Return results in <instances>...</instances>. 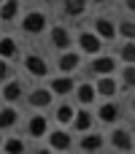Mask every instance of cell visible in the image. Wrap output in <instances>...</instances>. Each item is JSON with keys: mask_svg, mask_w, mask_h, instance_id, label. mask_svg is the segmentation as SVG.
Wrapping results in <instances>:
<instances>
[{"mask_svg": "<svg viewBox=\"0 0 135 154\" xmlns=\"http://www.w3.org/2000/svg\"><path fill=\"white\" fill-rule=\"evenodd\" d=\"M46 27H49V19H46L43 11H27L24 19H22V30L27 35H41Z\"/></svg>", "mask_w": 135, "mask_h": 154, "instance_id": "1", "label": "cell"}, {"mask_svg": "<svg viewBox=\"0 0 135 154\" xmlns=\"http://www.w3.org/2000/svg\"><path fill=\"white\" fill-rule=\"evenodd\" d=\"M78 49L84 51V54H100L103 51V38L95 32V30H84L81 35H78Z\"/></svg>", "mask_w": 135, "mask_h": 154, "instance_id": "2", "label": "cell"}, {"mask_svg": "<svg viewBox=\"0 0 135 154\" xmlns=\"http://www.w3.org/2000/svg\"><path fill=\"white\" fill-rule=\"evenodd\" d=\"M49 41H51V46L54 49H70L73 46V35H70V30L68 27H62V24H54L51 30H49Z\"/></svg>", "mask_w": 135, "mask_h": 154, "instance_id": "3", "label": "cell"}, {"mask_svg": "<svg viewBox=\"0 0 135 154\" xmlns=\"http://www.w3.org/2000/svg\"><path fill=\"white\" fill-rule=\"evenodd\" d=\"M51 103H54V92L49 87H38V89H32L27 95V106L30 108H49Z\"/></svg>", "mask_w": 135, "mask_h": 154, "instance_id": "4", "label": "cell"}, {"mask_svg": "<svg viewBox=\"0 0 135 154\" xmlns=\"http://www.w3.org/2000/svg\"><path fill=\"white\" fill-rule=\"evenodd\" d=\"M111 149H116V152H133L135 149L133 133L124 130V127H116V130L111 133Z\"/></svg>", "mask_w": 135, "mask_h": 154, "instance_id": "5", "label": "cell"}, {"mask_svg": "<svg viewBox=\"0 0 135 154\" xmlns=\"http://www.w3.org/2000/svg\"><path fill=\"white\" fill-rule=\"evenodd\" d=\"M24 70L32 79H43V76H49V62L43 57H38V54H27L24 57Z\"/></svg>", "mask_w": 135, "mask_h": 154, "instance_id": "6", "label": "cell"}, {"mask_svg": "<svg viewBox=\"0 0 135 154\" xmlns=\"http://www.w3.org/2000/svg\"><path fill=\"white\" fill-rule=\"evenodd\" d=\"M89 70H92V73H97V76L114 73V70H116V60H114V57H106V54H92Z\"/></svg>", "mask_w": 135, "mask_h": 154, "instance_id": "7", "label": "cell"}, {"mask_svg": "<svg viewBox=\"0 0 135 154\" xmlns=\"http://www.w3.org/2000/svg\"><path fill=\"white\" fill-rule=\"evenodd\" d=\"M78 65H81V54H76V51H70V49H62V54H60V60H57V68H60L62 73H76Z\"/></svg>", "mask_w": 135, "mask_h": 154, "instance_id": "8", "label": "cell"}, {"mask_svg": "<svg viewBox=\"0 0 135 154\" xmlns=\"http://www.w3.org/2000/svg\"><path fill=\"white\" fill-rule=\"evenodd\" d=\"M73 87H76V81H73V76H70V73H62V76H57V79H51V81H49V89H51L54 95H60V97L70 95V92H73Z\"/></svg>", "mask_w": 135, "mask_h": 154, "instance_id": "9", "label": "cell"}, {"mask_svg": "<svg viewBox=\"0 0 135 154\" xmlns=\"http://www.w3.org/2000/svg\"><path fill=\"white\" fill-rule=\"evenodd\" d=\"M119 116H122V108H119V103H114L111 97L97 108V119L100 122H106V125H114V122H119Z\"/></svg>", "mask_w": 135, "mask_h": 154, "instance_id": "10", "label": "cell"}, {"mask_svg": "<svg viewBox=\"0 0 135 154\" xmlns=\"http://www.w3.org/2000/svg\"><path fill=\"white\" fill-rule=\"evenodd\" d=\"M46 133H49V119L43 114H32L27 119V135L30 138H43Z\"/></svg>", "mask_w": 135, "mask_h": 154, "instance_id": "11", "label": "cell"}, {"mask_svg": "<svg viewBox=\"0 0 135 154\" xmlns=\"http://www.w3.org/2000/svg\"><path fill=\"white\" fill-rule=\"evenodd\" d=\"M95 92H97V95H103V97H114V95L119 92V81L114 79V73L100 76V79H97V84H95Z\"/></svg>", "mask_w": 135, "mask_h": 154, "instance_id": "12", "label": "cell"}, {"mask_svg": "<svg viewBox=\"0 0 135 154\" xmlns=\"http://www.w3.org/2000/svg\"><path fill=\"white\" fill-rule=\"evenodd\" d=\"M73 95H76V100H78L81 106H92L95 97H97L92 81H81V84H76V87H73Z\"/></svg>", "mask_w": 135, "mask_h": 154, "instance_id": "13", "label": "cell"}, {"mask_svg": "<svg viewBox=\"0 0 135 154\" xmlns=\"http://www.w3.org/2000/svg\"><path fill=\"white\" fill-rule=\"evenodd\" d=\"M46 135H49V149H54V152H68L73 146V138L65 130H54V133H46Z\"/></svg>", "mask_w": 135, "mask_h": 154, "instance_id": "14", "label": "cell"}, {"mask_svg": "<svg viewBox=\"0 0 135 154\" xmlns=\"http://www.w3.org/2000/svg\"><path fill=\"white\" fill-rule=\"evenodd\" d=\"M92 30H95L103 41H114V38H116V24H114L111 19H106V16H97V19L92 22Z\"/></svg>", "mask_w": 135, "mask_h": 154, "instance_id": "15", "label": "cell"}, {"mask_svg": "<svg viewBox=\"0 0 135 154\" xmlns=\"http://www.w3.org/2000/svg\"><path fill=\"white\" fill-rule=\"evenodd\" d=\"M22 92H24V89H22V81H16L14 76H11L8 81H3L0 95H3V100H5V103H16V100L22 97Z\"/></svg>", "mask_w": 135, "mask_h": 154, "instance_id": "16", "label": "cell"}, {"mask_svg": "<svg viewBox=\"0 0 135 154\" xmlns=\"http://www.w3.org/2000/svg\"><path fill=\"white\" fill-rule=\"evenodd\" d=\"M78 146H81L84 152H100V149L106 146V138H103L100 133H95V130L89 127V130H87V135L81 138V143H78Z\"/></svg>", "mask_w": 135, "mask_h": 154, "instance_id": "17", "label": "cell"}, {"mask_svg": "<svg viewBox=\"0 0 135 154\" xmlns=\"http://www.w3.org/2000/svg\"><path fill=\"white\" fill-rule=\"evenodd\" d=\"M92 111H87V108H81V111H73V119H70V125H73V130H78V133H87L89 127H92Z\"/></svg>", "mask_w": 135, "mask_h": 154, "instance_id": "18", "label": "cell"}, {"mask_svg": "<svg viewBox=\"0 0 135 154\" xmlns=\"http://www.w3.org/2000/svg\"><path fill=\"white\" fill-rule=\"evenodd\" d=\"M16 122H19V111H16L14 106H3V108H0V133H3V130H11Z\"/></svg>", "mask_w": 135, "mask_h": 154, "instance_id": "19", "label": "cell"}, {"mask_svg": "<svg viewBox=\"0 0 135 154\" xmlns=\"http://www.w3.org/2000/svg\"><path fill=\"white\" fill-rule=\"evenodd\" d=\"M19 14V0H3L0 3V22H14Z\"/></svg>", "mask_w": 135, "mask_h": 154, "instance_id": "20", "label": "cell"}, {"mask_svg": "<svg viewBox=\"0 0 135 154\" xmlns=\"http://www.w3.org/2000/svg\"><path fill=\"white\" fill-rule=\"evenodd\" d=\"M16 54H19L16 41H14L11 35H3V38H0V57H3V60H14Z\"/></svg>", "mask_w": 135, "mask_h": 154, "instance_id": "21", "label": "cell"}, {"mask_svg": "<svg viewBox=\"0 0 135 154\" xmlns=\"http://www.w3.org/2000/svg\"><path fill=\"white\" fill-rule=\"evenodd\" d=\"M62 11H65V16H81L87 11V0H65Z\"/></svg>", "mask_w": 135, "mask_h": 154, "instance_id": "22", "label": "cell"}, {"mask_svg": "<svg viewBox=\"0 0 135 154\" xmlns=\"http://www.w3.org/2000/svg\"><path fill=\"white\" fill-rule=\"evenodd\" d=\"M73 111H76V108H73L70 103H60L54 116H57V122H60V125H70V119H73Z\"/></svg>", "mask_w": 135, "mask_h": 154, "instance_id": "23", "label": "cell"}, {"mask_svg": "<svg viewBox=\"0 0 135 154\" xmlns=\"http://www.w3.org/2000/svg\"><path fill=\"white\" fill-rule=\"evenodd\" d=\"M122 84L127 89L135 87V62H124V68H122Z\"/></svg>", "mask_w": 135, "mask_h": 154, "instance_id": "24", "label": "cell"}, {"mask_svg": "<svg viewBox=\"0 0 135 154\" xmlns=\"http://www.w3.org/2000/svg\"><path fill=\"white\" fill-rule=\"evenodd\" d=\"M116 35H124L127 41H133L135 38V22H130V19L119 22V24H116Z\"/></svg>", "mask_w": 135, "mask_h": 154, "instance_id": "25", "label": "cell"}, {"mask_svg": "<svg viewBox=\"0 0 135 154\" xmlns=\"http://www.w3.org/2000/svg\"><path fill=\"white\" fill-rule=\"evenodd\" d=\"M0 149H5V152H11V154H19V152H24V141H19V138H5V141L0 143Z\"/></svg>", "mask_w": 135, "mask_h": 154, "instance_id": "26", "label": "cell"}, {"mask_svg": "<svg viewBox=\"0 0 135 154\" xmlns=\"http://www.w3.org/2000/svg\"><path fill=\"white\" fill-rule=\"evenodd\" d=\"M119 57H122L124 62H135V38H133V41H127V43L122 46V51H119Z\"/></svg>", "mask_w": 135, "mask_h": 154, "instance_id": "27", "label": "cell"}, {"mask_svg": "<svg viewBox=\"0 0 135 154\" xmlns=\"http://www.w3.org/2000/svg\"><path fill=\"white\" fill-rule=\"evenodd\" d=\"M11 76H14V68H11V60H3V57H0V84H3V81H8Z\"/></svg>", "mask_w": 135, "mask_h": 154, "instance_id": "28", "label": "cell"}, {"mask_svg": "<svg viewBox=\"0 0 135 154\" xmlns=\"http://www.w3.org/2000/svg\"><path fill=\"white\" fill-rule=\"evenodd\" d=\"M124 8L127 11H135V0H124Z\"/></svg>", "mask_w": 135, "mask_h": 154, "instance_id": "29", "label": "cell"}, {"mask_svg": "<svg viewBox=\"0 0 135 154\" xmlns=\"http://www.w3.org/2000/svg\"><path fill=\"white\" fill-rule=\"evenodd\" d=\"M95 5H103V3H111V0H92Z\"/></svg>", "mask_w": 135, "mask_h": 154, "instance_id": "30", "label": "cell"}, {"mask_svg": "<svg viewBox=\"0 0 135 154\" xmlns=\"http://www.w3.org/2000/svg\"><path fill=\"white\" fill-rule=\"evenodd\" d=\"M0 143H3V135H0Z\"/></svg>", "mask_w": 135, "mask_h": 154, "instance_id": "31", "label": "cell"}, {"mask_svg": "<svg viewBox=\"0 0 135 154\" xmlns=\"http://www.w3.org/2000/svg\"><path fill=\"white\" fill-rule=\"evenodd\" d=\"M0 3H3V0H0Z\"/></svg>", "mask_w": 135, "mask_h": 154, "instance_id": "32", "label": "cell"}]
</instances>
